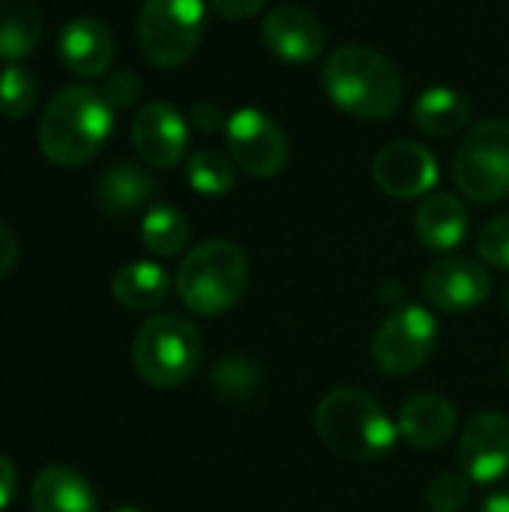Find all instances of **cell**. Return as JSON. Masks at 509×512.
<instances>
[{
	"label": "cell",
	"mask_w": 509,
	"mask_h": 512,
	"mask_svg": "<svg viewBox=\"0 0 509 512\" xmlns=\"http://www.w3.org/2000/svg\"><path fill=\"white\" fill-rule=\"evenodd\" d=\"M249 264L231 240H207L195 246L177 270V294L195 315L228 312L246 291Z\"/></svg>",
	"instance_id": "obj_4"
},
{
	"label": "cell",
	"mask_w": 509,
	"mask_h": 512,
	"mask_svg": "<svg viewBox=\"0 0 509 512\" xmlns=\"http://www.w3.org/2000/svg\"><path fill=\"white\" fill-rule=\"evenodd\" d=\"M261 369L246 360V357H225L222 363L213 366L210 372V387L219 399L225 402H249L258 390H261Z\"/></svg>",
	"instance_id": "obj_24"
},
{
	"label": "cell",
	"mask_w": 509,
	"mask_h": 512,
	"mask_svg": "<svg viewBox=\"0 0 509 512\" xmlns=\"http://www.w3.org/2000/svg\"><path fill=\"white\" fill-rule=\"evenodd\" d=\"M504 306L509 309V288H507V294H504Z\"/></svg>",
	"instance_id": "obj_36"
},
{
	"label": "cell",
	"mask_w": 509,
	"mask_h": 512,
	"mask_svg": "<svg viewBox=\"0 0 509 512\" xmlns=\"http://www.w3.org/2000/svg\"><path fill=\"white\" fill-rule=\"evenodd\" d=\"M186 180L201 195H225L237 180L234 159L219 150H198L186 159Z\"/></svg>",
	"instance_id": "obj_25"
},
{
	"label": "cell",
	"mask_w": 509,
	"mask_h": 512,
	"mask_svg": "<svg viewBox=\"0 0 509 512\" xmlns=\"http://www.w3.org/2000/svg\"><path fill=\"white\" fill-rule=\"evenodd\" d=\"M201 363V333L180 315H156L132 342V366L153 387L186 384Z\"/></svg>",
	"instance_id": "obj_5"
},
{
	"label": "cell",
	"mask_w": 509,
	"mask_h": 512,
	"mask_svg": "<svg viewBox=\"0 0 509 512\" xmlns=\"http://www.w3.org/2000/svg\"><path fill=\"white\" fill-rule=\"evenodd\" d=\"M42 36V12L33 0H0V60L27 57Z\"/></svg>",
	"instance_id": "obj_22"
},
{
	"label": "cell",
	"mask_w": 509,
	"mask_h": 512,
	"mask_svg": "<svg viewBox=\"0 0 509 512\" xmlns=\"http://www.w3.org/2000/svg\"><path fill=\"white\" fill-rule=\"evenodd\" d=\"M492 291V279L483 264L471 258H444L423 276V297L444 312H468L480 306Z\"/></svg>",
	"instance_id": "obj_13"
},
{
	"label": "cell",
	"mask_w": 509,
	"mask_h": 512,
	"mask_svg": "<svg viewBox=\"0 0 509 512\" xmlns=\"http://www.w3.org/2000/svg\"><path fill=\"white\" fill-rule=\"evenodd\" d=\"M477 249H480V255H483L486 264L509 270V213L507 216L492 219L483 228V234L477 240Z\"/></svg>",
	"instance_id": "obj_28"
},
{
	"label": "cell",
	"mask_w": 509,
	"mask_h": 512,
	"mask_svg": "<svg viewBox=\"0 0 509 512\" xmlns=\"http://www.w3.org/2000/svg\"><path fill=\"white\" fill-rule=\"evenodd\" d=\"M228 153L252 177H276L288 162V138L282 126L258 108H240L225 123Z\"/></svg>",
	"instance_id": "obj_9"
},
{
	"label": "cell",
	"mask_w": 509,
	"mask_h": 512,
	"mask_svg": "<svg viewBox=\"0 0 509 512\" xmlns=\"http://www.w3.org/2000/svg\"><path fill=\"white\" fill-rule=\"evenodd\" d=\"M261 39L267 51L285 63H312L321 54L324 30H321V21L309 9L282 3L264 18Z\"/></svg>",
	"instance_id": "obj_14"
},
{
	"label": "cell",
	"mask_w": 509,
	"mask_h": 512,
	"mask_svg": "<svg viewBox=\"0 0 509 512\" xmlns=\"http://www.w3.org/2000/svg\"><path fill=\"white\" fill-rule=\"evenodd\" d=\"M204 21V0H144L138 12L141 54L159 69L186 63L204 36Z\"/></svg>",
	"instance_id": "obj_6"
},
{
	"label": "cell",
	"mask_w": 509,
	"mask_h": 512,
	"mask_svg": "<svg viewBox=\"0 0 509 512\" xmlns=\"http://www.w3.org/2000/svg\"><path fill=\"white\" fill-rule=\"evenodd\" d=\"M396 429L417 450L444 447L456 432V408L438 393H420L399 408Z\"/></svg>",
	"instance_id": "obj_16"
},
{
	"label": "cell",
	"mask_w": 509,
	"mask_h": 512,
	"mask_svg": "<svg viewBox=\"0 0 509 512\" xmlns=\"http://www.w3.org/2000/svg\"><path fill=\"white\" fill-rule=\"evenodd\" d=\"M99 93L105 96V102H108L111 108H129V105L141 96V78H138L135 72H129V69L114 72V75L102 84Z\"/></svg>",
	"instance_id": "obj_29"
},
{
	"label": "cell",
	"mask_w": 509,
	"mask_h": 512,
	"mask_svg": "<svg viewBox=\"0 0 509 512\" xmlns=\"http://www.w3.org/2000/svg\"><path fill=\"white\" fill-rule=\"evenodd\" d=\"M36 75L21 66V63H9L0 69V114L3 117H24L33 105H36Z\"/></svg>",
	"instance_id": "obj_26"
},
{
	"label": "cell",
	"mask_w": 509,
	"mask_h": 512,
	"mask_svg": "<svg viewBox=\"0 0 509 512\" xmlns=\"http://www.w3.org/2000/svg\"><path fill=\"white\" fill-rule=\"evenodd\" d=\"M15 489H18V471L6 456H0V510L9 507V501L15 498Z\"/></svg>",
	"instance_id": "obj_32"
},
{
	"label": "cell",
	"mask_w": 509,
	"mask_h": 512,
	"mask_svg": "<svg viewBox=\"0 0 509 512\" xmlns=\"http://www.w3.org/2000/svg\"><path fill=\"white\" fill-rule=\"evenodd\" d=\"M267 0H210V6L228 18V21H243V18H252L255 12H261Z\"/></svg>",
	"instance_id": "obj_30"
},
{
	"label": "cell",
	"mask_w": 509,
	"mask_h": 512,
	"mask_svg": "<svg viewBox=\"0 0 509 512\" xmlns=\"http://www.w3.org/2000/svg\"><path fill=\"white\" fill-rule=\"evenodd\" d=\"M33 512H96L93 486L66 465H51L39 471L30 489Z\"/></svg>",
	"instance_id": "obj_18"
},
{
	"label": "cell",
	"mask_w": 509,
	"mask_h": 512,
	"mask_svg": "<svg viewBox=\"0 0 509 512\" xmlns=\"http://www.w3.org/2000/svg\"><path fill=\"white\" fill-rule=\"evenodd\" d=\"M141 240L153 255L171 258L177 252L186 249L189 243V222L186 216L171 207V204H156L147 210L144 222H141Z\"/></svg>",
	"instance_id": "obj_23"
},
{
	"label": "cell",
	"mask_w": 509,
	"mask_h": 512,
	"mask_svg": "<svg viewBox=\"0 0 509 512\" xmlns=\"http://www.w3.org/2000/svg\"><path fill=\"white\" fill-rule=\"evenodd\" d=\"M57 54L72 75L99 78L111 69V60H114L111 30L99 18L78 15L63 24L57 36Z\"/></svg>",
	"instance_id": "obj_15"
},
{
	"label": "cell",
	"mask_w": 509,
	"mask_h": 512,
	"mask_svg": "<svg viewBox=\"0 0 509 512\" xmlns=\"http://www.w3.org/2000/svg\"><path fill=\"white\" fill-rule=\"evenodd\" d=\"M372 177L378 189L393 198H420L438 183V159L423 144L393 141L375 156Z\"/></svg>",
	"instance_id": "obj_12"
},
{
	"label": "cell",
	"mask_w": 509,
	"mask_h": 512,
	"mask_svg": "<svg viewBox=\"0 0 509 512\" xmlns=\"http://www.w3.org/2000/svg\"><path fill=\"white\" fill-rule=\"evenodd\" d=\"M471 498V480L459 474H444L429 486L426 504L432 512H462Z\"/></svg>",
	"instance_id": "obj_27"
},
{
	"label": "cell",
	"mask_w": 509,
	"mask_h": 512,
	"mask_svg": "<svg viewBox=\"0 0 509 512\" xmlns=\"http://www.w3.org/2000/svg\"><path fill=\"white\" fill-rule=\"evenodd\" d=\"M459 465L471 483L492 486L509 474V420L498 411L471 417L459 438Z\"/></svg>",
	"instance_id": "obj_10"
},
{
	"label": "cell",
	"mask_w": 509,
	"mask_h": 512,
	"mask_svg": "<svg viewBox=\"0 0 509 512\" xmlns=\"http://www.w3.org/2000/svg\"><path fill=\"white\" fill-rule=\"evenodd\" d=\"M453 177L465 198L495 204L509 195V120L477 123L456 150Z\"/></svg>",
	"instance_id": "obj_7"
},
{
	"label": "cell",
	"mask_w": 509,
	"mask_h": 512,
	"mask_svg": "<svg viewBox=\"0 0 509 512\" xmlns=\"http://www.w3.org/2000/svg\"><path fill=\"white\" fill-rule=\"evenodd\" d=\"M480 512H509V489L504 492H495V495H489L486 498V504H483V510Z\"/></svg>",
	"instance_id": "obj_34"
},
{
	"label": "cell",
	"mask_w": 509,
	"mask_h": 512,
	"mask_svg": "<svg viewBox=\"0 0 509 512\" xmlns=\"http://www.w3.org/2000/svg\"><path fill=\"white\" fill-rule=\"evenodd\" d=\"M111 291L120 306H126L132 312H150L165 303V297L171 291V279L153 261H132L114 273Z\"/></svg>",
	"instance_id": "obj_20"
},
{
	"label": "cell",
	"mask_w": 509,
	"mask_h": 512,
	"mask_svg": "<svg viewBox=\"0 0 509 512\" xmlns=\"http://www.w3.org/2000/svg\"><path fill=\"white\" fill-rule=\"evenodd\" d=\"M438 324L423 306L396 309L372 339V357L387 375H411L417 372L435 351Z\"/></svg>",
	"instance_id": "obj_8"
},
{
	"label": "cell",
	"mask_w": 509,
	"mask_h": 512,
	"mask_svg": "<svg viewBox=\"0 0 509 512\" xmlns=\"http://www.w3.org/2000/svg\"><path fill=\"white\" fill-rule=\"evenodd\" d=\"M114 108L87 84L60 87L39 117V150L48 162L75 168L93 159L111 135Z\"/></svg>",
	"instance_id": "obj_1"
},
{
	"label": "cell",
	"mask_w": 509,
	"mask_h": 512,
	"mask_svg": "<svg viewBox=\"0 0 509 512\" xmlns=\"http://www.w3.org/2000/svg\"><path fill=\"white\" fill-rule=\"evenodd\" d=\"M471 120L468 99L453 87H429L414 102V123L426 135H453Z\"/></svg>",
	"instance_id": "obj_21"
},
{
	"label": "cell",
	"mask_w": 509,
	"mask_h": 512,
	"mask_svg": "<svg viewBox=\"0 0 509 512\" xmlns=\"http://www.w3.org/2000/svg\"><path fill=\"white\" fill-rule=\"evenodd\" d=\"M189 117H192V123H195L201 132H216V129H222V126L228 123V120L222 117L219 105H213V102H195L192 111H189Z\"/></svg>",
	"instance_id": "obj_31"
},
{
	"label": "cell",
	"mask_w": 509,
	"mask_h": 512,
	"mask_svg": "<svg viewBox=\"0 0 509 512\" xmlns=\"http://www.w3.org/2000/svg\"><path fill=\"white\" fill-rule=\"evenodd\" d=\"M321 81L330 102L360 120H387L402 105L399 69L366 45L336 48L324 60Z\"/></svg>",
	"instance_id": "obj_2"
},
{
	"label": "cell",
	"mask_w": 509,
	"mask_h": 512,
	"mask_svg": "<svg viewBox=\"0 0 509 512\" xmlns=\"http://www.w3.org/2000/svg\"><path fill=\"white\" fill-rule=\"evenodd\" d=\"M114 512H144V510H135V507H117Z\"/></svg>",
	"instance_id": "obj_35"
},
{
	"label": "cell",
	"mask_w": 509,
	"mask_h": 512,
	"mask_svg": "<svg viewBox=\"0 0 509 512\" xmlns=\"http://www.w3.org/2000/svg\"><path fill=\"white\" fill-rule=\"evenodd\" d=\"M15 261H18V240H15V234L0 222V279L15 267Z\"/></svg>",
	"instance_id": "obj_33"
},
{
	"label": "cell",
	"mask_w": 509,
	"mask_h": 512,
	"mask_svg": "<svg viewBox=\"0 0 509 512\" xmlns=\"http://www.w3.org/2000/svg\"><path fill=\"white\" fill-rule=\"evenodd\" d=\"M315 432L327 450L348 462H378L396 444L399 429L363 390H330L315 408Z\"/></svg>",
	"instance_id": "obj_3"
},
{
	"label": "cell",
	"mask_w": 509,
	"mask_h": 512,
	"mask_svg": "<svg viewBox=\"0 0 509 512\" xmlns=\"http://www.w3.org/2000/svg\"><path fill=\"white\" fill-rule=\"evenodd\" d=\"M156 192L153 177L132 162H120L114 168H108L96 186V201L108 216H129L135 210H141Z\"/></svg>",
	"instance_id": "obj_19"
},
{
	"label": "cell",
	"mask_w": 509,
	"mask_h": 512,
	"mask_svg": "<svg viewBox=\"0 0 509 512\" xmlns=\"http://www.w3.org/2000/svg\"><path fill=\"white\" fill-rule=\"evenodd\" d=\"M417 237L432 252H450L456 249L468 234V210L465 204L450 192H432L417 207L414 216Z\"/></svg>",
	"instance_id": "obj_17"
},
{
	"label": "cell",
	"mask_w": 509,
	"mask_h": 512,
	"mask_svg": "<svg viewBox=\"0 0 509 512\" xmlns=\"http://www.w3.org/2000/svg\"><path fill=\"white\" fill-rule=\"evenodd\" d=\"M132 144L150 168H174L189 147V126L168 102H147L132 120Z\"/></svg>",
	"instance_id": "obj_11"
}]
</instances>
